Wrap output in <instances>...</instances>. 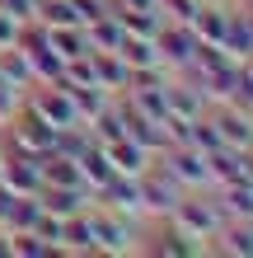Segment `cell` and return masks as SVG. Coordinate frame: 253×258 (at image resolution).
<instances>
[{"label":"cell","instance_id":"cell-3","mask_svg":"<svg viewBox=\"0 0 253 258\" xmlns=\"http://www.w3.org/2000/svg\"><path fill=\"white\" fill-rule=\"evenodd\" d=\"M155 47H159V61L188 66V61H192V52H197V33H192V24H159Z\"/></svg>","mask_w":253,"mask_h":258},{"label":"cell","instance_id":"cell-5","mask_svg":"<svg viewBox=\"0 0 253 258\" xmlns=\"http://www.w3.org/2000/svg\"><path fill=\"white\" fill-rule=\"evenodd\" d=\"M220 207L234 211V216L253 221V178H230L225 192H220Z\"/></svg>","mask_w":253,"mask_h":258},{"label":"cell","instance_id":"cell-6","mask_svg":"<svg viewBox=\"0 0 253 258\" xmlns=\"http://www.w3.org/2000/svg\"><path fill=\"white\" fill-rule=\"evenodd\" d=\"M225 249H230V253H253V225H248V221L225 225Z\"/></svg>","mask_w":253,"mask_h":258},{"label":"cell","instance_id":"cell-4","mask_svg":"<svg viewBox=\"0 0 253 258\" xmlns=\"http://www.w3.org/2000/svg\"><path fill=\"white\" fill-rule=\"evenodd\" d=\"M211 127H216V136H220L225 146H239V150L253 146V117H248L244 108H234V103H230V108H220V113L211 117Z\"/></svg>","mask_w":253,"mask_h":258},{"label":"cell","instance_id":"cell-2","mask_svg":"<svg viewBox=\"0 0 253 258\" xmlns=\"http://www.w3.org/2000/svg\"><path fill=\"white\" fill-rule=\"evenodd\" d=\"M85 216H89V225H94V244H99V249H113V253L131 249L136 225H131L122 211H85Z\"/></svg>","mask_w":253,"mask_h":258},{"label":"cell","instance_id":"cell-1","mask_svg":"<svg viewBox=\"0 0 253 258\" xmlns=\"http://www.w3.org/2000/svg\"><path fill=\"white\" fill-rule=\"evenodd\" d=\"M169 216L178 221V230L188 239H211L220 230V221H225V207L220 202H197V197H178V207Z\"/></svg>","mask_w":253,"mask_h":258}]
</instances>
